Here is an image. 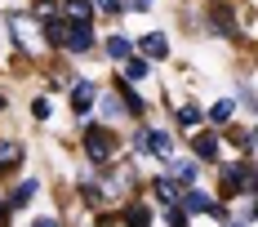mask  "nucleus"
Returning a JSON list of instances; mask_svg holds the SVG:
<instances>
[{
  "instance_id": "f257e3e1",
  "label": "nucleus",
  "mask_w": 258,
  "mask_h": 227,
  "mask_svg": "<svg viewBox=\"0 0 258 227\" xmlns=\"http://www.w3.org/2000/svg\"><path fill=\"white\" fill-rule=\"evenodd\" d=\"M9 36H14V45L23 53H45V31H40V23H36V14H9Z\"/></svg>"
},
{
  "instance_id": "f03ea898",
  "label": "nucleus",
  "mask_w": 258,
  "mask_h": 227,
  "mask_svg": "<svg viewBox=\"0 0 258 227\" xmlns=\"http://www.w3.org/2000/svg\"><path fill=\"white\" fill-rule=\"evenodd\" d=\"M223 192L227 196H258V174L249 169V160H240V165H227L223 169Z\"/></svg>"
},
{
  "instance_id": "7ed1b4c3",
  "label": "nucleus",
  "mask_w": 258,
  "mask_h": 227,
  "mask_svg": "<svg viewBox=\"0 0 258 227\" xmlns=\"http://www.w3.org/2000/svg\"><path fill=\"white\" fill-rule=\"evenodd\" d=\"M85 151H89V160H94V165H111V151H116L111 129H103V125H85Z\"/></svg>"
},
{
  "instance_id": "20e7f679",
  "label": "nucleus",
  "mask_w": 258,
  "mask_h": 227,
  "mask_svg": "<svg viewBox=\"0 0 258 227\" xmlns=\"http://www.w3.org/2000/svg\"><path fill=\"white\" fill-rule=\"evenodd\" d=\"M134 151H152V156H160V160H169L174 156V143H169V134H160V129H138L134 134Z\"/></svg>"
},
{
  "instance_id": "39448f33",
  "label": "nucleus",
  "mask_w": 258,
  "mask_h": 227,
  "mask_svg": "<svg viewBox=\"0 0 258 227\" xmlns=\"http://www.w3.org/2000/svg\"><path fill=\"white\" fill-rule=\"evenodd\" d=\"M62 49L67 53H89L94 49V27L89 23H67V31H62Z\"/></svg>"
},
{
  "instance_id": "423d86ee",
  "label": "nucleus",
  "mask_w": 258,
  "mask_h": 227,
  "mask_svg": "<svg viewBox=\"0 0 258 227\" xmlns=\"http://www.w3.org/2000/svg\"><path fill=\"white\" fill-rule=\"evenodd\" d=\"M178 201H182V209H187V214H223V205L214 201L209 192H201V187H187Z\"/></svg>"
},
{
  "instance_id": "0eeeda50",
  "label": "nucleus",
  "mask_w": 258,
  "mask_h": 227,
  "mask_svg": "<svg viewBox=\"0 0 258 227\" xmlns=\"http://www.w3.org/2000/svg\"><path fill=\"white\" fill-rule=\"evenodd\" d=\"M138 49H143L147 63H160V58H169V36H165V31H152V36L138 40Z\"/></svg>"
},
{
  "instance_id": "6e6552de",
  "label": "nucleus",
  "mask_w": 258,
  "mask_h": 227,
  "mask_svg": "<svg viewBox=\"0 0 258 227\" xmlns=\"http://www.w3.org/2000/svg\"><path fill=\"white\" fill-rule=\"evenodd\" d=\"M18 165H23V143L5 138V143H0V174H14Z\"/></svg>"
},
{
  "instance_id": "1a4fd4ad",
  "label": "nucleus",
  "mask_w": 258,
  "mask_h": 227,
  "mask_svg": "<svg viewBox=\"0 0 258 227\" xmlns=\"http://www.w3.org/2000/svg\"><path fill=\"white\" fill-rule=\"evenodd\" d=\"M165 165H169V178H174V183H187V187H191V178H196V165H191L187 156H169Z\"/></svg>"
},
{
  "instance_id": "9d476101",
  "label": "nucleus",
  "mask_w": 258,
  "mask_h": 227,
  "mask_svg": "<svg viewBox=\"0 0 258 227\" xmlns=\"http://www.w3.org/2000/svg\"><path fill=\"white\" fill-rule=\"evenodd\" d=\"M72 107L76 111H89L94 107V85L89 80H72Z\"/></svg>"
},
{
  "instance_id": "9b49d317",
  "label": "nucleus",
  "mask_w": 258,
  "mask_h": 227,
  "mask_svg": "<svg viewBox=\"0 0 258 227\" xmlns=\"http://www.w3.org/2000/svg\"><path fill=\"white\" fill-rule=\"evenodd\" d=\"M36 192H40V187H36V178H27V183H18V187L9 192V209H23V205L31 201V196H36Z\"/></svg>"
},
{
  "instance_id": "f8f14e48",
  "label": "nucleus",
  "mask_w": 258,
  "mask_h": 227,
  "mask_svg": "<svg viewBox=\"0 0 258 227\" xmlns=\"http://www.w3.org/2000/svg\"><path fill=\"white\" fill-rule=\"evenodd\" d=\"M107 58H116V63H129V58H134V45H129L125 36H107Z\"/></svg>"
},
{
  "instance_id": "ddd939ff",
  "label": "nucleus",
  "mask_w": 258,
  "mask_h": 227,
  "mask_svg": "<svg viewBox=\"0 0 258 227\" xmlns=\"http://www.w3.org/2000/svg\"><path fill=\"white\" fill-rule=\"evenodd\" d=\"M152 192L160 196V201H169V205H174V201L182 196V192H178V183H174L169 174H165V178H156V183H152Z\"/></svg>"
},
{
  "instance_id": "4468645a",
  "label": "nucleus",
  "mask_w": 258,
  "mask_h": 227,
  "mask_svg": "<svg viewBox=\"0 0 258 227\" xmlns=\"http://www.w3.org/2000/svg\"><path fill=\"white\" fill-rule=\"evenodd\" d=\"M89 18H94L89 0H67V23H89Z\"/></svg>"
},
{
  "instance_id": "2eb2a0df",
  "label": "nucleus",
  "mask_w": 258,
  "mask_h": 227,
  "mask_svg": "<svg viewBox=\"0 0 258 227\" xmlns=\"http://www.w3.org/2000/svg\"><path fill=\"white\" fill-rule=\"evenodd\" d=\"M209 27H214L218 36H236V23H232L227 9H214V14H209Z\"/></svg>"
},
{
  "instance_id": "dca6fc26",
  "label": "nucleus",
  "mask_w": 258,
  "mask_h": 227,
  "mask_svg": "<svg viewBox=\"0 0 258 227\" xmlns=\"http://www.w3.org/2000/svg\"><path fill=\"white\" fill-rule=\"evenodd\" d=\"M147 72H152V63H147L143 53H134L125 63V80H147Z\"/></svg>"
},
{
  "instance_id": "f3484780",
  "label": "nucleus",
  "mask_w": 258,
  "mask_h": 227,
  "mask_svg": "<svg viewBox=\"0 0 258 227\" xmlns=\"http://www.w3.org/2000/svg\"><path fill=\"white\" fill-rule=\"evenodd\" d=\"M125 227H152V209H147V205H129L125 209Z\"/></svg>"
},
{
  "instance_id": "a211bd4d",
  "label": "nucleus",
  "mask_w": 258,
  "mask_h": 227,
  "mask_svg": "<svg viewBox=\"0 0 258 227\" xmlns=\"http://www.w3.org/2000/svg\"><path fill=\"white\" fill-rule=\"evenodd\" d=\"M196 156L201 160H218V138L214 134H196Z\"/></svg>"
},
{
  "instance_id": "6ab92c4d",
  "label": "nucleus",
  "mask_w": 258,
  "mask_h": 227,
  "mask_svg": "<svg viewBox=\"0 0 258 227\" xmlns=\"http://www.w3.org/2000/svg\"><path fill=\"white\" fill-rule=\"evenodd\" d=\"M178 125L182 129H196V125H201V107H196V102H182V107H178Z\"/></svg>"
},
{
  "instance_id": "aec40b11",
  "label": "nucleus",
  "mask_w": 258,
  "mask_h": 227,
  "mask_svg": "<svg viewBox=\"0 0 258 227\" xmlns=\"http://www.w3.org/2000/svg\"><path fill=\"white\" fill-rule=\"evenodd\" d=\"M94 14H125V0H89Z\"/></svg>"
},
{
  "instance_id": "412c9836",
  "label": "nucleus",
  "mask_w": 258,
  "mask_h": 227,
  "mask_svg": "<svg viewBox=\"0 0 258 227\" xmlns=\"http://www.w3.org/2000/svg\"><path fill=\"white\" fill-rule=\"evenodd\" d=\"M120 89H125V107H129V111H134V116H143V107H147V102L138 98V94H134V89H129V85H125V80H120Z\"/></svg>"
},
{
  "instance_id": "4be33fe9",
  "label": "nucleus",
  "mask_w": 258,
  "mask_h": 227,
  "mask_svg": "<svg viewBox=\"0 0 258 227\" xmlns=\"http://www.w3.org/2000/svg\"><path fill=\"white\" fill-rule=\"evenodd\" d=\"M227 116H232V102H218V107H214V111H209V121H214V125H223V121H227Z\"/></svg>"
},
{
  "instance_id": "5701e85b",
  "label": "nucleus",
  "mask_w": 258,
  "mask_h": 227,
  "mask_svg": "<svg viewBox=\"0 0 258 227\" xmlns=\"http://www.w3.org/2000/svg\"><path fill=\"white\" fill-rule=\"evenodd\" d=\"M169 227H187V209H178V205H169Z\"/></svg>"
},
{
  "instance_id": "b1692460",
  "label": "nucleus",
  "mask_w": 258,
  "mask_h": 227,
  "mask_svg": "<svg viewBox=\"0 0 258 227\" xmlns=\"http://www.w3.org/2000/svg\"><path fill=\"white\" fill-rule=\"evenodd\" d=\"M31 116H40V121H45V116H49V102L36 98V102H31Z\"/></svg>"
},
{
  "instance_id": "393cba45",
  "label": "nucleus",
  "mask_w": 258,
  "mask_h": 227,
  "mask_svg": "<svg viewBox=\"0 0 258 227\" xmlns=\"http://www.w3.org/2000/svg\"><path fill=\"white\" fill-rule=\"evenodd\" d=\"M103 111H107V116H120V102H116L111 94H107V98H103Z\"/></svg>"
},
{
  "instance_id": "a878e982",
  "label": "nucleus",
  "mask_w": 258,
  "mask_h": 227,
  "mask_svg": "<svg viewBox=\"0 0 258 227\" xmlns=\"http://www.w3.org/2000/svg\"><path fill=\"white\" fill-rule=\"evenodd\" d=\"M147 5H152V0H125V9H134V14H143Z\"/></svg>"
},
{
  "instance_id": "bb28decb",
  "label": "nucleus",
  "mask_w": 258,
  "mask_h": 227,
  "mask_svg": "<svg viewBox=\"0 0 258 227\" xmlns=\"http://www.w3.org/2000/svg\"><path fill=\"white\" fill-rule=\"evenodd\" d=\"M0 227H9V201L0 205Z\"/></svg>"
},
{
  "instance_id": "cd10ccee",
  "label": "nucleus",
  "mask_w": 258,
  "mask_h": 227,
  "mask_svg": "<svg viewBox=\"0 0 258 227\" xmlns=\"http://www.w3.org/2000/svg\"><path fill=\"white\" fill-rule=\"evenodd\" d=\"M31 227H58V218H36Z\"/></svg>"
},
{
  "instance_id": "c85d7f7f",
  "label": "nucleus",
  "mask_w": 258,
  "mask_h": 227,
  "mask_svg": "<svg viewBox=\"0 0 258 227\" xmlns=\"http://www.w3.org/2000/svg\"><path fill=\"white\" fill-rule=\"evenodd\" d=\"M249 147H258V129H254V134H249Z\"/></svg>"
},
{
  "instance_id": "c756f323",
  "label": "nucleus",
  "mask_w": 258,
  "mask_h": 227,
  "mask_svg": "<svg viewBox=\"0 0 258 227\" xmlns=\"http://www.w3.org/2000/svg\"><path fill=\"white\" fill-rule=\"evenodd\" d=\"M0 111H5V94H0Z\"/></svg>"
},
{
  "instance_id": "7c9ffc66",
  "label": "nucleus",
  "mask_w": 258,
  "mask_h": 227,
  "mask_svg": "<svg viewBox=\"0 0 258 227\" xmlns=\"http://www.w3.org/2000/svg\"><path fill=\"white\" fill-rule=\"evenodd\" d=\"M227 227H240V223H227Z\"/></svg>"
}]
</instances>
